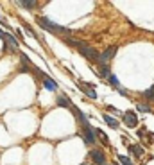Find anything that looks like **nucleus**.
<instances>
[{
	"instance_id": "f257e3e1",
	"label": "nucleus",
	"mask_w": 154,
	"mask_h": 165,
	"mask_svg": "<svg viewBox=\"0 0 154 165\" xmlns=\"http://www.w3.org/2000/svg\"><path fill=\"white\" fill-rule=\"evenodd\" d=\"M63 40L66 41L68 45H72V47H75L77 50L81 52V56H84L88 61H92L97 65V58H99V52L95 50V49H92L90 45H86V43H82V41H77V40H72V38H63Z\"/></svg>"
},
{
	"instance_id": "f03ea898",
	"label": "nucleus",
	"mask_w": 154,
	"mask_h": 165,
	"mask_svg": "<svg viewBox=\"0 0 154 165\" xmlns=\"http://www.w3.org/2000/svg\"><path fill=\"white\" fill-rule=\"evenodd\" d=\"M38 23H40L41 29H45V31H49V32H54V34H70V31H68L66 27L57 25L56 22H52L50 18H47V16H40V18H38Z\"/></svg>"
},
{
	"instance_id": "7ed1b4c3",
	"label": "nucleus",
	"mask_w": 154,
	"mask_h": 165,
	"mask_svg": "<svg viewBox=\"0 0 154 165\" xmlns=\"http://www.w3.org/2000/svg\"><path fill=\"white\" fill-rule=\"evenodd\" d=\"M118 50V47L116 45H111V47H108L104 52H99V58H97V65H109V61L115 58V54Z\"/></svg>"
},
{
	"instance_id": "20e7f679",
	"label": "nucleus",
	"mask_w": 154,
	"mask_h": 165,
	"mask_svg": "<svg viewBox=\"0 0 154 165\" xmlns=\"http://www.w3.org/2000/svg\"><path fill=\"white\" fill-rule=\"evenodd\" d=\"M108 81H109V84H111V86H113L115 90H116V92L120 93V95H124V97H129V95H127V90H125V88H124L122 84H120V81H118V77H116L115 74H111V75L108 77Z\"/></svg>"
},
{
	"instance_id": "39448f33",
	"label": "nucleus",
	"mask_w": 154,
	"mask_h": 165,
	"mask_svg": "<svg viewBox=\"0 0 154 165\" xmlns=\"http://www.w3.org/2000/svg\"><path fill=\"white\" fill-rule=\"evenodd\" d=\"M124 124L127 127H136L138 126V117H136V113H134L133 110H129V111L124 113Z\"/></svg>"
},
{
	"instance_id": "423d86ee",
	"label": "nucleus",
	"mask_w": 154,
	"mask_h": 165,
	"mask_svg": "<svg viewBox=\"0 0 154 165\" xmlns=\"http://www.w3.org/2000/svg\"><path fill=\"white\" fill-rule=\"evenodd\" d=\"M82 136H84V142L88 145H93L97 142V138H95V131L92 129V126H84L82 127Z\"/></svg>"
},
{
	"instance_id": "0eeeda50",
	"label": "nucleus",
	"mask_w": 154,
	"mask_h": 165,
	"mask_svg": "<svg viewBox=\"0 0 154 165\" xmlns=\"http://www.w3.org/2000/svg\"><path fill=\"white\" fill-rule=\"evenodd\" d=\"M70 110H72L73 117H75V119L79 120V124H81L82 127H84V126H90V122H88V117H86V115L82 113V111L79 110V108H75V106H70Z\"/></svg>"
},
{
	"instance_id": "6e6552de",
	"label": "nucleus",
	"mask_w": 154,
	"mask_h": 165,
	"mask_svg": "<svg viewBox=\"0 0 154 165\" xmlns=\"http://www.w3.org/2000/svg\"><path fill=\"white\" fill-rule=\"evenodd\" d=\"M90 155H92L93 163H97V165H106V156H104V153L101 151V149H93Z\"/></svg>"
},
{
	"instance_id": "1a4fd4ad",
	"label": "nucleus",
	"mask_w": 154,
	"mask_h": 165,
	"mask_svg": "<svg viewBox=\"0 0 154 165\" xmlns=\"http://www.w3.org/2000/svg\"><path fill=\"white\" fill-rule=\"evenodd\" d=\"M41 79H43V86H45L49 92H56V90H57V84H56V81H54L52 77H49L47 74H43V75H41Z\"/></svg>"
},
{
	"instance_id": "9d476101",
	"label": "nucleus",
	"mask_w": 154,
	"mask_h": 165,
	"mask_svg": "<svg viewBox=\"0 0 154 165\" xmlns=\"http://www.w3.org/2000/svg\"><path fill=\"white\" fill-rule=\"evenodd\" d=\"M16 6H18V7H23V9H27V11H32V9L38 7V4L32 2V0H20V2H16Z\"/></svg>"
},
{
	"instance_id": "9b49d317",
	"label": "nucleus",
	"mask_w": 154,
	"mask_h": 165,
	"mask_svg": "<svg viewBox=\"0 0 154 165\" xmlns=\"http://www.w3.org/2000/svg\"><path fill=\"white\" fill-rule=\"evenodd\" d=\"M97 68H99V75H101L102 79H108V77L111 75V68H109V65H97Z\"/></svg>"
},
{
	"instance_id": "f8f14e48",
	"label": "nucleus",
	"mask_w": 154,
	"mask_h": 165,
	"mask_svg": "<svg viewBox=\"0 0 154 165\" xmlns=\"http://www.w3.org/2000/svg\"><path fill=\"white\" fill-rule=\"evenodd\" d=\"M56 103H57V106H63V108H70V106H72V103H70V99H68V97H66L65 93H61V95H57Z\"/></svg>"
},
{
	"instance_id": "ddd939ff",
	"label": "nucleus",
	"mask_w": 154,
	"mask_h": 165,
	"mask_svg": "<svg viewBox=\"0 0 154 165\" xmlns=\"http://www.w3.org/2000/svg\"><path fill=\"white\" fill-rule=\"evenodd\" d=\"M81 88L84 90V93H86V95H88L90 99H97V92L93 90L90 84H84V82H81Z\"/></svg>"
},
{
	"instance_id": "4468645a",
	"label": "nucleus",
	"mask_w": 154,
	"mask_h": 165,
	"mask_svg": "<svg viewBox=\"0 0 154 165\" xmlns=\"http://www.w3.org/2000/svg\"><path fill=\"white\" fill-rule=\"evenodd\" d=\"M129 153L136 158H140V156H144V147L142 145H129Z\"/></svg>"
},
{
	"instance_id": "2eb2a0df",
	"label": "nucleus",
	"mask_w": 154,
	"mask_h": 165,
	"mask_svg": "<svg viewBox=\"0 0 154 165\" xmlns=\"http://www.w3.org/2000/svg\"><path fill=\"white\" fill-rule=\"evenodd\" d=\"M102 119H104V122L108 124L109 127H113V129H118V122H116V119H113V117H109V115H102Z\"/></svg>"
},
{
	"instance_id": "dca6fc26",
	"label": "nucleus",
	"mask_w": 154,
	"mask_h": 165,
	"mask_svg": "<svg viewBox=\"0 0 154 165\" xmlns=\"http://www.w3.org/2000/svg\"><path fill=\"white\" fill-rule=\"evenodd\" d=\"M142 97H144L145 101H154V84L149 88V90L142 92Z\"/></svg>"
},
{
	"instance_id": "f3484780",
	"label": "nucleus",
	"mask_w": 154,
	"mask_h": 165,
	"mask_svg": "<svg viewBox=\"0 0 154 165\" xmlns=\"http://www.w3.org/2000/svg\"><path fill=\"white\" fill-rule=\"evenodd\" d=\"M93 131H95V135H97V136H101V142H102V144H109V136H108V135L104 133L102 129H93Z\"/></svg>"
},
{
	"instance_id": "a211bd4d",
	"label": "nucleus",
	"mask_w": 154,
	"mask_h": 165,
	"mask_svg": "<svg viewBox=\"0 0 154 165\" xmlns=\"http://www.w3.org/2000/svg\"><path fill=\"white\" fill-rule=\"evenodd\" d=\"M136 108H138V110H140V111H142V113H151V111H152V110H151V106H149V104H138V106H136Z\"/></svg>"
},
{
	"instance_id": "6ab92c4d",
	"label": "nucleus",
	"mask_w": 154,
	"mask_h": 165,
	"mask_svg": "<svg viewBox=\"0 0 154 165\" xmlns=\"http://www.w3.org/2000/svg\"><path fill=\"white\" fill-rule=\"evenodd\" d=\"M118 162L122 165H134L133 162H131V158H127V156H118Z\"/></svg>"
},
{
	"instance_id": "aec40b11",
	"label": "nucleus",
	"mask_w": 154,
	"mask_h": 165,
	"mask_svg": "<svg viewBox=\"0 0 154 165\" xmlns=\"http://www.w3.org/2000/svg\"><path fill=\"white\" fill-rule=\"evenodd\" d=\"M106 110H108V111H111V113H115V115H118V110H116L115 106H111V104H109V106H106Z\"/></svg>"
},
{
	"instance_id": "412c9836",
	"label": "nucleus",
	"mask_w": 154,
	"mask_h": 165,
	"mask_svg": "<svg viewBox=\"0 0 154 165\" xmlns=\"http://www.w3.org/2000/svg\"><path fill=\"white\" fill-rule=\"evenodd\" d=\"M0 22H2V23H4V25H6V27H7V29H11L9 25H7V20H6V18H4V16H2V14H0Z\"/></svg>"
},
{
	"instance_id": "4be33fe9",
	"label": "nucleus",
	"mask_w": 154,
	"mask_h": 165,
	"mask_svg": "<svg viewBox=\"0 0 154 165\" xmlns=\"http://www.w3.org/2000/svg\"><path fill=\"white\" fill-rule=\"evenodd\" d=\"M4 38H6V32H4L2 29H0V40H4Z\"/></svg>"
},
{
	"instance_id": "5701e85b",
	"label": "nucleus",
	"mask_w": 154,
	"mask_h": 165,
	"mask_svg": "<svg viewBox=\"0 0 154 165\" xmlns=\"http://www.w3.org/2000/svg\"><path fill=\"white\" fill-rule=\"evenodd\" d=\"M111 165H118V162H115V163H111Z\"/></svg>"
}]
</instances>
